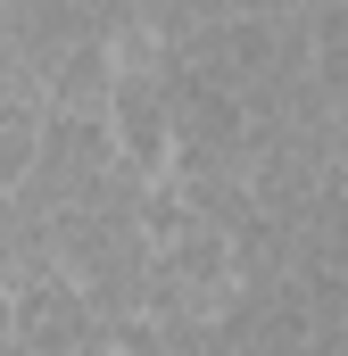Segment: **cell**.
<instances>
[{"instance_id": "obj_5", "label": "cell", "mask_w": 348, "mask_h": 356, "mask_svg": "<svg viewBox=\"0 0 348 356\" xmlns=\"http://www.w3.org/2000/svg\"><path fill=\"white\" fill-rule=\"evenodd\" d=\"M174 182V199L199 216V224H216V232H249L265 207H258V191H249V175H166Z\"/></svg>"}, {"instance_id": "obj_1", "label": "cell", "mask_w": 348, "mask_h": 356, "mask_svg": "<svg viewBox=\"0 0 348 356\" xmlns=\"http://www.w3.org/2000/svg\"><path fill=\"white\" fill-rule=\"evenodd\" d=\"M150 191L141 199H116V207H84V216H58V266L75 273L100 323H125L150 307V273H158V241L141 224Z\"/></svg>"}, {"instance_id": "obj_4", "label": "cell", "mask_w": 348, "mask_h": 356, "mask_svg": "<svg viewBox=\"0 0 348 356\" xmlns=\"http://www.w3.org/2000/svg\"><path fill=\"white\" fill-rule=\"evenodd\" d=\"M108 91H116V50L91 33L75 42L67 58H58V75H50V108H75V116H108Z\"/></svg>"}, {"instance_id": "obj_3", "label": "cell", "mask_w": 348, "mask_h": 356, "mask_svg": "<svg viewBox=\"0 0 348 356\" xmlns=\"http://www.w3.org/2000/svg\"><path fill=\"white\" fill-rule=\"evenodd\" d=\"M100 332H108V323H100V307L75 290L67 266H42V273L17 282V348L25 356H75V348H91Z\"/></svg>"}, {"instance_id": "obj_2", "label": "cell", "mask_w": 348, "mask_h": 356, "mask_svg": "<svg viewBox=\"0 0 348 356\" xmlns=\"http://www.w3.org/2000/svg\"><path fill=\"white\" fill-rule=\"evenodd\" d=\"M108 133H116V158L141 182L174 175V91H166V67H116Z\"/></svg>"}]
</instances>
